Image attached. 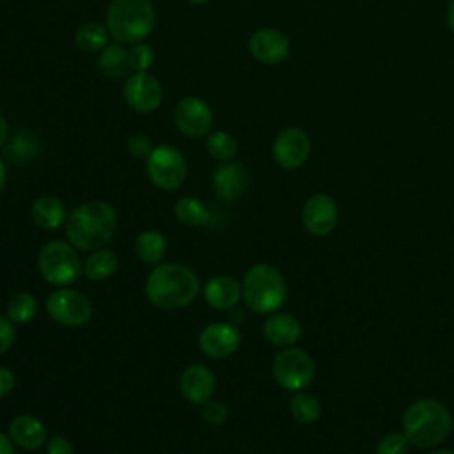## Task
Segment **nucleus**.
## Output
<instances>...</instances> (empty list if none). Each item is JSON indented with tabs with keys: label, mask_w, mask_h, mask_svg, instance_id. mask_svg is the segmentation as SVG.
<instances>
[{
	"label": "nucleus",
	"mask_w": 454,
	"mask_h": 454,
	"mask_svg": "<svg viewBox=\"0 0 454 454\" xmlns=\"http://www.w3.org/2000/svg\"><path fill=\"white\" fill-rule=\"evenodd\" d=\"M291 415L300 424H312L321 417V404L319 401L305 392H298L289 401Z\"/></svg>",
	"instance_id": "27"
},
{
	"label": "nucleus",
	"mask_w": 454,
	"mask_h": 454,
	"mask_svg": "<svg viewBox=\"0 0 454 454\" xmlns=\"http://www.w3.org/2000/svg\"><path fill=\"white\" fill-rule=\"evenodd\" d=\"M128 151L131 156L135 158H147L149 153L153 151V144H151V138L144 133H137V135H131L128 138Z\"/></svg>",
	"instance_id": "34"
},
{
	"label": "nucleus",
	"mask_w": 454,
	"mask_h": 454,
	"mask_svg": "<svg viewBox=\"0 0 454 454\" xmlns=\"http://www.w3.org/2000/svg\"><path fill=\"white\" fill-rule=\"evenodd\" d=\"M310 154V138L301 128L282 129L273 142L275 161L287 170L301 167Z\"/></svg>",
	"instance_id": "12"
},
{
	"label": "nucleus",
	"mask_w": 454,
	"mask_h": 454,
	"mask_svg": "<svg viewBox=\"0 0 454 454\" xmlns=\"http://www.w3.org/2000/svg\"><path fill=\"white\" fill-rule=\"evenodd\" d=\"M135 254L147 264H158L167 254V239L160 231L147 229L135 238Z\"/></svg>",
	"instance_id": "22"
},
{
	"label": "nucleus",
	"mask_w": 454,
	"mask_h": 454,
	"mask_svg": "<svg viewBox=\"0 0 454 454\" xmlns=\"http://www.w3.org/2000/svg\"><path fill=\"white\" fill-rule=\"evenodd\" d=\"M248 186V172L241 163L225 161L213 172V190L223 200L239 199Z\"/></svg>",
	"instance_id": "17"
},
{
	"label": "nucleus",
	"mask_w": 454,
	"mask_h": 454,
	"mask_svg": "<svg viewBox=\"0 0 454 454\" xmlns=\"http://www.w3.org/2000/svg\"><path fill=\"white\" fill-rule=\"evenodd\" d=\"M410 440L404 433H388L376 447V454H408Z\"/></svg>",
	"instance_id": "32"
},
{
	"label": "nucleus",
	"mask_w": 454,
	"mask_h": 454,
	"mask_svg": "<svg viewBox=\"0 0 454 454\" xmlns=\"http://www.w3.org/2000/svg\"><path fill=\"white\" fill-rule=\"evenodd\" d=\"M200 284L193 270L183 264H160L145 280L149 301L160 309L176 310L190 305L199 294Z\"/></svg>",
	"instance_id": "2"
},
{
	"label": "nucleus",
	"mask_w": 454,
	"mask_h": 454,
	"mask_svg": "<svg viewBox=\"0 0 454 454\" xmlns=\"http://www.w3.org/2000/svg\"><path fill=\"white\" fill-rule=\"evenodd\" d=\"M30 216L34 223L44 231H53L64 225L66 218V207L60 199L53 195H43L39 197L30 209Z\"/></svg>",
	"instance_id": "21"
},
{
	"label": "nucleus",
	"mask_w": 454,
	"mask_h": 454,
	"mask_svg": "<svg viewBox=\"0 0 454 454\" xmlns=\"http://www.w3.org/2000/svg\"><path fill=\"white\" fill-rule=\"evenodd\" d=\"M7 135H9V126L7 121L0 115V147H4V144L7 142Z\"/></svg>",
	"instance_id": "39"
},
{
	"label": "nucleus",
	"mask_w": 454,
	"mask_h": 454,
	"mask_svg": "<svg viewBox=\"0 0 454 454\" xmlns=\"http://www.w3.org/2000/svg\"><path fill=\"white\" fill-rule=\"evenodd\" d=\"M14 385H16L14 372L11 369H7V367H0V397L11 394Z\"/></svg>",
	"instance_id": "37"
},
{
	"label": "nucleus",
	"mask_w": 454,
	"mask_h": 454,
	"mask_svg": "<svg viewBox=\"0 0 454 454\" xmlns=\"http://www.w3.org/2000/svg\"><path fill=\"white\" fill-rule=\"evenodd\" d=\"M229 410L222 401H207L202 411V417L206 419V422L213 424V426H220L227 420Z\"/></svg>",
	"instance_id": "33"
},
{
	"label": "nucleus",
	"mask_w": 454,
	"mask_h": 454,
	"mask_svg": "<svg viewBox=\"0 0 454 454\" xmlns=\"http://www.w3.org/2000/svg\"><path fill=\"white\" fill-rule=\"evenodd\" d=\"M39 151V144H37V138L32 137L30 133L27 131H20L16 133L11 142L7 144V156L12 160V161H27L30 160L34 154H37Z\"/></svg>",
	"instance_id": "30"
},
{
	"label": "nucleus",
	"mask_w": 454,
	"mask_h": 454,
	"mask_svg": "<svg viewBox=\"0 0 454 454\" xmlns=\"http://www.w3.org/2000/svg\"><path fill=\"white\" fill-rule=\"evenodd\" d=\"M188 4H192V5H204V4H207L209 0H186Z\"/></svg>",
	"instance_id": "42"
},
{
	"label": "nucleus",
	"mask_w": 454,
	"mask_h": 454,
	"mask_svg": "<svg viewBox=\"0 0 454 454\" xmlns=\"http://www.w3.org/2000/svg\"><path fill=\"white\" fill-rule=\"evenodd\" d=\"M0 454H14V443L11 436L0 431Z\"/></svg>",
	"instance_id": "38"
},
{
	"label": "nucleus",
	"mask_w": 454,
	"mask_h": 454,
	"mask_svg": "<svg viewBox=\"0 0 454 454\" xmlns=\"http://www.w3.org/2000/svg\"><path fill=\"white\" fill-rule=\"evenodd\" d=\"M429 454H454L452 450H445V449H440V450H433V452H429Z\"/></svg>",
	"instance_id": "43"
},
{
	"label": "nucleus",
	"mask_w": 454,
	"mask_h": 454,
	"mask_svg": "<svg viewBox=\"0 0 454 454\" xmlns=\"http://www.w3.org/2000/svg\"><path fill=\"white\" fill-rule=\"evenodd\" d=\"M301 220L305 229L314 236L330 234L339 220V209L335 200L326 193L312 195L301 211Z\"/></svg>",
	"instance_id": "13"
},
{
	"label": "nucleus",
	"mask_w": 454,
	"mask_h": 454,
	"mask_svg": "<svg viewBox=\"0 0 454 454\" xmlns=\"http://www.w3.org/2000/svg\"><path fill=\"white\" fill-rule=\"evenodd\" d=\"M46 454H74V450L67 438L55 434L46 442Z\"/></svg>",
	"instance_id": "36"
},
{
	"label": "nucleus",
	"mask_w": 454,
	"mask_h": 454,
	"mask_svg": "<svg viewBox=\"0 0 454 454\" xmlns=\"http://www.w3.org/2000/svg\"><path fill=\"white\" fill-rule=\"evenodd\" d=\"M117 270H119V257L115 255V252L106 248L94 250L83 264V273L90 280H106Z\"/></svg>",
	"instance_id": "23"
},
{
	"label": "nucleus",
	"mask_w": 454,
	"mask_h": 454,
	"mask_svg": "<svg viewBox=\"0 0 454 454\" xmlns=\"http://www.w3.org/2000/svg\"><path fill=\"white\" fill-rule=\"evenodd\" d=\"M206 301L218 310H227L238 305L241 298V286L229 275H215L204 287Z\"/></svg>",
	"instance_id": "19"
},
{
	"label": "nucleus",
	"mask_w": 454,
	"mask_h": 454,
	"mask_svg": "<svg viewBox=\"0 0 454 454\" xmlns=\"http://www.w3.org/2000/svg\"><path fill=\"white\" fill-rule=\"evenodd\" d=\"M5 183H7V168H5V163L0 160V193L5 188Z\"/></svg>",
	"instance_id": "40"
},
{
	"label": "nucleus",
	"mask_w": 454,
	"mask_h": 454,
	"mask_svg": "<svg viewBox=\"0 0 454 454\" xmlns=\"http://www.w3.org/2000/svg\"><path fill=\"white\" fill-rule=\"evenodd\" d=\"M128 62L135 73H147L154 64V50L147 43H135L128 50Z\"/></svg>",
	"instance_id": "31"
},
{
	"label": "nucleus",
	"mask_w": 454,
	"mask_h": 454,
	"mask_svg": "<svg viewBox=\"0 0 454 454\" xmlns=\"http://www.w3.org/2000/svg\"><path fill=\"white\" fill-rule=\"evenodd\" d=\"M264 335L266 339L275 344V346H282V348H289L293 346L300 335H301V325L300 321L293 316V314H273L264 321Z\"/></svg>",
	"instance_id": "20"
},
{
	"label": "nucleus",
	"mask_w": 454,
	"mask_h": 454,
	"mask_svg": "<svg viewBox=\"0 0 454 454\" xmlns=\"http://www.w3.org/2000/svg\"><path fill=\"white\" fill-rule=\"evenodd\" d=\"M252 57L262 64H280L289 55V39L277 28H259L248 39Z\"/></svg>",
	"instance_id": "15"
},
{
	"label": "nucleus",
	"mask_w": 454,
	"mask_h": 454,
	"mask_svg": "<svg viewBox=\"0 0 454 454\" xmlns=\"http://www.w3.org/2000/svg\"><path fill=\"white\" fill-rule=\"evenodd\" d=\"M37 268L44 282L64 287L73 284L82 271V261L74 247L64 241H48L37 255Z\"/></svg>",
	"instance_id": "6"
},
{
	"label": "nucleus",
	"mask_w": 454,
	"mask_h": 454,
	"mask_svg": "<svg viewBox=\"0 0 454 454\" xmlns=\"http://www.w3.org/2000/svg\"><path fill=\"white\" fill-rule=\"evenodd\" d=\"M241 344L239 330L231 323H211L199 335V348L211 358H227Z\"/></svg>",
	"instance_id": "14"
},
{
	"label": "nucleus",
	"mask_w": 454,
	"mask_h": 454,
	"mask_svg": "<svg viewBox=\"0 0 454 454\" xmlns=\"http://www.w3.org/2000/svg\"><path fill=\"white\" fill-rule=\"evenodd\" d=\"M176 218L188 227L206 225L209 220V211L202 200L197 197H183L174 206Z\"/></svg>",
	"instance_id": "26"
},
{
	"label": "nucleus",
	"mask_w": 454,
	"mask_h": 454,
	"mask_svg": "<svg viewBox=\"0 0 454 454\" xmlns=\"http://www.w3.org/2000/svg\"><path fill=\"white\" fill-rule=\"evenodd\" d=\"M174 122L183 135L202 138L211 131L213 110L202 98L186 96L174 108Z\"/></svg>",
	"instance_id": "11"
},
{
	"label": "nucleus",
	"mask_w": 454,
	"mask_h": 454,
	"mask_svg": "<svg viewBox=\"0 0 454 454\" xmlns=\"http://www.w3.org/2000/svg\"><path fill=\"white\" fill-rule=\"evenodd\" d=\"M154 23L156 12L151 0H112L106 7V28L119 44L142 43Z\"/></svg>",
	"instance_id": "4"
},
{
	"label": "nucleus",
	"mask_w": 454,
	"mask_h": 454,
	"mask_svg": "<svg viewBox=\"0 0 454 454\" xmlns=\"http://www.w3.org/2000/svg\"><path fill=\"white\" fill-rule=\"evenodd\" d=\"M181 392L193 404H206L215 392V374L202 364H193L181 374Z\"/></svg>",
	"instance_id": "16"
},
{
	"label": "nucleus",
	"mask_w": 454,
	"mask_h": 454,
	"mask_svg": "<svg viewBox=\"0 0 454 454\" xmlns=\"http://www.w3.org/2000/svg\"><path fill=\"white\" fill-rule=\"evenodd\" d=\"M241 296L254 312L271 314L284 305L287 286L277 268L270 264H255L243 277Z\"/></svg>",
	"instance_id": "5"
},
{
	"label": "nucleus",
	"mask_w": 454,
	"mask_h": 454,
	"mask_svg": "<svg viewBox=\"0 0 454 454\" xmlns=\"http://www.w3.org/2000/svg\"><path fill=\"white\" fill-rule=\"evenodd\" d=\"M145 170L147 177L156 188L172 192L184 183L188 165L177 147L170 144H161L153 147V151L145 158Z\"/></svg>",
	"instance_id": "7"
},
{
	"label": "nucleus",
	"mask_w": 454,
	"mask_h": 454,
	"mask_svg": "<svg viewBox=\"0 0 454 454\" xmlns=\"http://www.w3.org/2000/svg\"><path fill=\"white\" fill-rule=\"evenodd\" d=\"M403 429L413 447L427 449L449 436L452 417L447 406L440 401L419 399L406 408L403 415Z\"/></svg>",
	"instance_id": "3"
},
{
	"label": "nucleus",
	"mask_w": 454,
	"mask_h": 454,
	"mask_svg": "<svg viewBox=\"0 0 454 454\" xmlns=\"http://www.w3.org/2000/svg\"><path fill=\"white\" fill-rule=\"evenodd\" d=\"M46 312L55 323L76 328L92 317V303L83 293L60 287L46 298Z\"/></svg>",
	"instance_id": "9"
},
{
	"label": "nucleus",
	"mask_w": 454,
	"mask_h": 454,
	"mask_svg": "<svg viewBox=\"0 0 454 454\" xmlns=\"http://www.w3.org/2000/svg\"><path fill=\"white\" fill-rule=\"evenodd\" d=\"M14 337H16V332H14L12 321L9 317L0 316V355L11 349Z\"/></svg>",
	"instance_id": "35"
},
{
	"label": "nucleus",
	"mask_w": 454,
	"mask_h": 454,
	"mask_svg": "<svg viewBox=\"0 0 454 454\" xmlns=\"http://www.w3.org/2000/svg\"><path fill=\"white\" fill-rule=\"evenodd\" d=\"M122 98L137 114H151L163 101V87L149 73H133L122 85Z\"/></svg>",
	"instance_id": "10"
},
{
	"label": "nucleus",
	"mask_w": 454,
	"mask_h": 454,
	"mask_svg": "<svg viewBox=\"0 0 454 454\" xmlns=\"http://www.w3.org/2000/svg\"><path fill=\"white\" fill-rule=\"evenodd\" d=\"M108 28L98 21H87L74 32V43L83 51H98L108 44Z\"/></svg>",
	"instance_id": "25"
},
{
	"label": "nucleus",
	"mask_w": 454,
	"mask_h": 454,
	"mask_svg": "<svg viewBox=\"0 0 454 454\" xmlns=\"http://www.w3.org/2000/svg\"><path fill=\"white\" fill-rule=\"evenodd\" d=\"M117 227V211L105 200H90L76 209L66 220V234L74 248L94 252L106 245Z\"/></svg>",
	"instance_id": "1"
},
{
	"label": "nucleus",
	"mask_w": 454,
	"mask_h": 454,
	"mask_svg": "<svg viewBox=\"0 0 454 454\" xmlns=\"http://www.w3.org/2000/svg\"><path fill=\"white\" fill-rule=\"evenodd\" d=\"M447 23H449V28L454 32V0H450L447 7Z\"/></svg>",
	"instance_id": "41"
},
{
	"label": "nucleus",
	"mask_w": 454,
	"mask_h": 454,
	"mask_svg": "<svg viewBox=\"0 0 454 454\" xmlns=\"http://www.w3.org/2000/svg\"><path fill=\"white\" fill-rule=\"evenodd\" d=\"M206 149L215 160L229 161L238 151V142L227 131H215L206 137Z\"/></svg>",
	"instance_id": "29"
},
{
	"label": "nucleus",
	"mask_w": 454,
	"mask_h": 454,
	"mask_svg": "<svg viewBox=\"0 0 454 454\" xmlns=\"http://www.w3.org/2000/svg\"><path fill=\"white\" fill-rule=\"evenodd\" d=\"M37 314V300L30 293H16L7 303V317L12 323H30Z\"/></svg>",
	"instance_id": "28"
},
{
	"label": "nucleus",
	"mask_w": 454,
	"mask_h": 454,
	"mask_svg": "<svg viewBox=\"0 0 454 454\" xmlns=\"http://www.w3.org/2000/svg\"><path fill=\"white\" fill-rule=\"evenodd\" d=\"M9 436L14 445L25 450H37L48 442L44 424L34 415H18L9 424Z\"/></svg>",
	"instance_id": "18"
},
{
	"label": "nucleus",
	"mask_w": 454,
	"mask_h": 454,
	"mask_svg": "<svg viewBox=\"0 0 454 454\" xmlns=\"http://www.w3.org/2000/svg\"><path fill=\"white\" fill-rule=\"evenodd\" d=\"M98 67L99 71L115 80V78H121L128 67H129V62H128V51L122 48V44L119 43H114V44H106L99 57H98Z\"/></svg>",
	"instance_id": "24"
},
{
	"label": "nucleus",
	"mask_w": 454,
	"mask_h": 454,
	"mask_svg": "<svg viewBox=\"0 0 454 454\" xmlns=\"http://www.w3.org/2000/svg\"><path fill=\"white\" fill-rule=\"evenodd\" d=\"M273 376L282 388L298 392L312 381L314 362L300 348H284L273 358Z\"/></svg>",
	"instance_id": "8"
}]
</instances>
